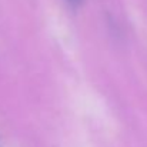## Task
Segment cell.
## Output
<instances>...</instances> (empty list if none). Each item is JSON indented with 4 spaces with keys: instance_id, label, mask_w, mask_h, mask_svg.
Masks as SVG:
<instances>
[{
    "instance_id": "cell-1",
    "label": "cell",
    "mask_w": 147,
    "mask_h": 147,
    "mask_svg": "<svg viewBox=\"0 0 147 147\" xmlns=\"http://www.w3.org/2000/svg\"><path fill=\"white\" fill-rule=\"evenodd\" d=\"M64 1H66L67 6L71 7V9H79V7L84 3V0H64Z\"/></svg>"
}]
</instances>
